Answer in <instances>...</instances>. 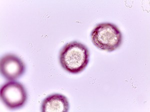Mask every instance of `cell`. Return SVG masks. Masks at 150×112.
<instances>
[{
  "label": "cell",
  "instance_id": "5",
  "mask_svg": "<svg viewBox=\"0 0 150 112\" xmlns=\"http://www.w3.org/2000/svg\"><path fill=\"white\" fill-rule=\"evenodd\" d=\"M41 110L45 112H68V100L66 96L60 94L48 96L42 103Z\"/></svg>",
  "mask_w": 150,
  "mask_h": 112
},
{
  "label": "cell",
  "instance_id": "4",
  "mask_svg": "<svg viewBox=\"0 0 150 112\" xmlns=\"http://www.w3.org/2000/svg\"><path fill=\"white\" fill-rule=\"evenodd\" d=\"M0 64L1 74L6 80H17L25 72L24 62L15 55L9 54L2 56Z\"/></svg>",
  "mask_w": 150,
  "mask_h": 112
},
{
  "label": "cell",
  "instance_id": "1",
  "mask_svg": "<svg viewBox=\"0 0 150 112\" xmlns=\"http://www.w3.org/2000/svg\"><path fill=\"white\" fill-rule=\"evenodd\" d=\"M90 53L87 47L77 41L68 43L60 51L59 59L64 70L72 74L83 71L89 63Z\"/></svg>",
  "mask_w": 150,
  "mask_h": 112
},
{
  "label": "cell",
  "instance_id": "3",
  "mask_svg": "<svg viewBox=\"0 0 150 112\" xmlns=\"http://www.w3.org/2000/svg\"><path fill=\"white\" fill-rule=\"evenodd\" d=\"M0 95L4 104L11 110L23 107L28 99L27 92L23 85L14 81L7 82L2 86Z\"/></svg>",
  "mask_w": 150,
  "mask_h": 112
},
{
  "label": "cell",
  "instance_id": "2",
  "mask_svg": "<svg viewBox=\"0 0 150 112\" xmlns=\"http://www.w3.org/2000/svg\"><path fill=\"white\" fill-rule=\"evenodd\" d=\"M91 40L99 49L111 52L119 48L123 35L117 26L110 23L98 24L91 34Z\"/></svg>",
  "mask_w": 150,
  "mask_h": 112
}]
</instances>
